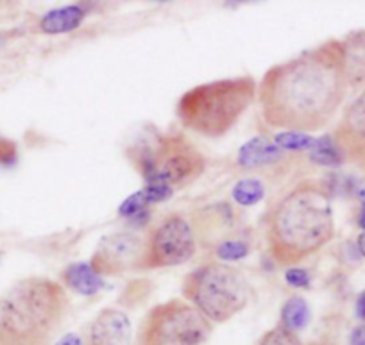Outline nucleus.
Instances as JSON below:
<instances>
[{
  "instance_id": "1",
  "label": "nucleus",
  "mask_w": 365,
  "mask_h": 345,
  "mask_svg": "<svg viewBox=\"0 0 365 345\" xmlns=\"http://www.w3.org/2000/svg\"><path fill=\"white\" fill-rule=\"evenodd\" d=\"M347 88L344 45L329 40L267 70L256 97L270 128L310 135L335 118Z\"/></svg>"
},
{
  "instance_id": "2",
  "label": "nucleus",
  "mask_w": 365,
  "mask_h": 345,
  "mask_svg": "<svg viewBox=\"0 0 365 345\" xmlns=\"http://www.w3.org/2000/svg\"><path fill=\"white\" fill-rule=\"evenodd\" d=\"M333 237L331 197L324 182L317 179L297 182L267 217L269 252L279 267H296L328 245Z\"/></svg>"
},
{
  "instance_id": "3",
  "label": "nucleus",
  "mask_w": 365,
  "mask_h": 345,
  "mask_svg": "<svg viewBox=\"0 0 365 345\" xmlns=\"http://www.w3.org/2000/svg\"><path fill=\"white\" fill-rule=\"evenodd\" d=\"M65 287L26 277L0 295V345H51L68 315Z\"/></svg>"
},
{
  "instance_id": "4",
  "label": "nucleus",
  "mask_w": 365,
  "mask_h": 345,
  "mask_svg": "<svg viewBox=\"0 0 365 345\" xmlns=\"http://www.w3.org/2000/svg\"><path fill=\"white\" fill-rule=\"evenodd\" d=\"M258 95L252 77L240 76L199 84L182 93L175 105L182 128L206 138L227 135Z\"/></svg>"
},
{
  "instance_id": "5",
  "label": "nucleus",
  "mask_w": 365,
  "mask_h": 345,
  "mask_svg": "<svg viewBox=\"0 0 365 345\" xmlns=\"http://www.w3.org/2000/svg\"><path fill=\"white\" fill-rule=\"evenodd\" d=\"M182 297L208 322L224 324L249 302L244 274L227 263L213 262L190 270L181 283Z\"/></svg>"
},
{
  "instance_id": "6",
  "label": "nucleus",
  "mask_w": 365,
  "mask_h": 345,
  "mask_svg": "<svg viewBox=\"0 0 365 345\" xmlns=\"http://www.w3.org/2000/svg\"><path fill=\"white\" fill-rule=\"evenodd\" d=\"M147 185L179 186L194 181L205 172L206 158L182 135L156 136L128 150Z\"/></svg>"
},
{
  "instance_id": "7",
  "label": "nucleus",
  "mask_w": 365,
  "mask_h": 345,
  "mask_svg": "<svg viewBox=\"0 0 365 345\" xmlns=\"http://www.w3.org/2000/svg\"><path fill=\"white\" fill-rule=\"evenodd\" d=\"M213 324L182 299L153 306L143 316L135 345H206Z\"/></svg>"
},
{
  "instance_id": "8",
  "label": "nucleus",
  "mask_w": 365,
  "mask_h": 345,
  "mask_svg": "<svg viewBox=\"0 0 365 345\" xmlns=\"http://www.w3.org/2000/svg\"><path fill=\"white\" fill-rule=\"evenodd\" d=\"M197 251L192 225L182 215L172 213L149 233L143 247V269H165L190 262Z\"/></svg>"
},
{
  "instance_id": "9",
  "label": "nucleus",
  "mask_w": 365,
  "mask_h": 345,
  "mask_svg": "<svg viewBox=\"0 0 365 345\" xmlns=\"http://www.w3.org/2000/svg\"><path fill=\"white\" fill-rule=\"evenodd\" d=\"M145 242L135 233H113L104 237L90 259V267L104 276H120L142 265Z\"/></svg>"
},
{
  "instance_id": "10",
  "label": "nucleus",
  "mask_w": 365,
  "mask_h": 345,
  "mask_svg": "<svg viewBox=\"0 0 365 345\" xmlns=\"http://www.w3.org/2000/svg\"><path fill=\"white\" fill-rule=\"evenodd\" d=\"M333 140L339 145L344 161L365 170V88L344 109Z\"/></svg>"
},
{
  "instance_id": "11",
  "label": "nucleus",
  "mask_w": 365,
  "mask_h": 345,
  "mask_svg": "<svg viewBox=\"0 0 365 345\" xmlns=\"http://www.w3.org/2000/svg\"><path fill=\"white\" fill-rule=\"evenodd\" d=\"M131 320L122 309L104 308L97 313L88 331L86 345H131Z\"/></svg>"
},
{
  "instance_id": "12",
  "label": "nucleus",
  "mask_w": 365,
  "mask_h": 345,
  "mask_svg": "<svg viewBox=\"0 0 365 345\" xmlns=\"http://www.w3.org/2000/svg\"><path fill=\"white\" fill-rule=\"evenodd\" d=\"M346 58V77L349 88L365 84V31L353 33L342 41Z\"/></svg>"
},
{
  "instance_id": "13",
  "label": "nucleus",
  "mask_w": 365,
  "mask_h": 345,
  "mask_svg": "<svg viewBox=\"0 0 365 345\" xmlns=\"http://www.w3.org/2000/svg\"><path fill=\"white\" fill-rule=\"evenodd\" d=\"M61 281L66 288L73 290L76 294L86 295V297L99 294L101 288L104 287L103 277L91 269L90 263L84 262L70 263L68 267H65V270L61 272Z\"/></svg>"
},
{
  "instance_id": "14",
  "label": "nucleus",
  "mask_w": 365,
  "mask_h": 345,
  "mask_svg": "<svg viewBox=\"0 0 365 345\" xmlns=\"http://www.w3.org/2000/svg\"><path fill=\"white\" fill-rule=\"evenodd\" d=\"M84 11L81 6H66V8L52 9L45 13L40 20V29L45 34H65L76 31L84 22Z\"/></svg>"
},
{
  "instance_id": "15",
  "label": "nucleus",
  "mask_w": 365,
  "mask_h": 345,
  "mask_svg": "<svg viewBox=\"0 0 365 345\" xmlns=\"http://www.w3.org/2000/svg\"><path fill=\"white\" fill-rule=\"evenodd\" d=\"M282 156V149L276 147V143L270 142L269 138H252L245 143L238 153V163L244 168H255L259 165L270 163V161L278 160Z\"/></svg>"
},
{
  "instance_id": "16",
  "label": "nucleus",
  "mask_w": 365,
  "mask_h": 345,
  "mask_svg": "<svg viewBox=\"0 0 365 345\" xmlns=\"http://www.w3.org/2000/svg\"><path fill=\"white\" fill-rule=\"evenodd\" d=\"M310 319L312 311L308 302L304 301L303 297H299V295H294V297H290L289 301L283 304L282 324H279V326L297 334L310 324Z\"/></svg>"
},
{
  "instance_id": "17",
  "label": "nucleus",
  "mask_w": 365,
  "mask_h": 345,
  "mask_svg": "<svg viewBox=\"0 0 365 345\" xmlns=\"http://www.w3.org/2000/svg\"><path fill=\"white\" fill-rule=\"evenodd\" d=\"M310 160L317 165H324V167H339L344 163V156L333 140V135L315 140L310 149Z\"/></svg>"
},
{
  "instance_id": "18",
  "label": "nucleus",
  "mask_w": 365,
  "mask_h": 345,
  "mask_svg": "<svg viewBox=\"0 0 365 345\" xmlns=\"http://www.w3.org/2000/svg\"><path fill=\"white\" fill-rule=\"evenodd\" d=\"M265 195V186L258 179H242L233 186V199L240 206H255Z\"/></svg>"
},
{
  "instance_id": "19",
  "label": "nucleus",
  "mask_w": 365,
  "mask_h": 345,
  "mask_svg": "<svg viewBox=\"0 0 365 345\" xmlns=\"http://www.w3.org/2000/svg\"><path fill=\"white\" fill-rule=\"evenodd\" d=\"M274 143L282 150H310L315 143V138L312 135H304V133L285 131L274 136Z\"/></svg>"
},
{
  "instance_id": "20",
  "label": "nucleus",
  "mask_w": 365,
  "mask_h": 345,
  "mask_svg": "<svg viewBox=\"0 0 365 345\" xmlns=\"http://www.w3.org/2000/svg\"><path fill=\"white\" fill-rule=\"evenodd\" d=\"M258 345H303V341L299 340V336H297L296 333L287 331L285 327L278 326L274 327V329L267 331Z\"/></svg>"
},
{
  "instance_id": "21",
  "label": "nucleus",
  "mask_w": 365,
  "mask_h": 345,
  "mask_svg": "<svg viewBox=\"0 0 365 345\" xmlns=\"http://www.w3.org/2000/svg\"><path fill=\"white\" fill-rule=\"evenodd\" d=\"M247 254L249 247L244 242L227 240L217 247V256H219L222 262H238V259H244Z\"/></svg>"
},
{
  "instance_id": "22",
  "label": "nucleus",
  "mask_w": 365,
  "mask_h": 345,
  "mask_svg": "<svg viewBox=\"0 0 365 345\" xmlns=\"http://www.w3.org/2000/svg\"><path fill=\"white\" fill-rule=\"evenodd\" d=\"M285 281L290 284L292 288H308L312 283L310 272L304 269H299V267H290L289 270L285 272Z\"/></svg>"
},
{
  "instance_id": "23",
  "label": "nucleus",
  "mask_w": 365,
  "mask_h": 345,
  "mask_svg": "<svg viewBox=\"0 0 365 345\" xmlns=\"http://www.w3.org/2000/svg\"><path fill=\"white\" fill-rule=\"evenodd\" d=\"M16 161V145L11 140L0 136V165H13Z\"/></svg>"
},
{
  "instance_id": "24",
  "label": "nucleus",
  "mask_w": 365,
  "mask_h": 345,
  "mask_svg": "<svg viewBox=\"0 0 365 345\" xmlns=\"http://www.w3.org/2000/svg\"><path fill=\"white\" fill-rule=\"evenodd\" d=\"M349 344L351 345H365V322L360 326L354 327L349 334Z\"/></svg>"
},
{
  "instance_id": "25",
  "label": "nucleus",
  "mask_w": 365,
  "mask_h": 345,
  "mask_svg": "<svg viewBox=\"0 0 365 345\" xmlns=\"http://www.w3.org/2000/svg\"><path fill=\"white\" fill-rule=\"evenodd\" d=\"M54 345H86V344H84V340L77 333H66L63 334Z\"/></svg>"
},
{
  "instance_id": "26",
  "label": "nucleus",
  "mask_w": 365,
  "mask_h": 345,
  "mask_svg": "<svg viewBox=\"0 0 365 345\" xmlns=\"http://www.w3.org/2000/svg\"><path fill=\"white\" fill-rule=\"evenodd\" d=\"M354 313H356V316L361 322H365V290L356 297V302H354Z\"/></svg>"
},
{
  "instance_id": "27",
  "label": "nucleus",
  "mask_w": 365,
  "mask_h": 345,
  "mask_svg": "<svg viewBox=\"0 0 365 345\" xmlns=\"http://www.w3.org/2000/svg\"><path fill=\"white\" fill-rule=\"evenodd\" d=\"M356 222H358V225H360V227L365 231V200H364V202H361L360 213H358V220Z\"/></svg>"
},
{
  "instance_id": "28",
  "label": "nucleus",
  "mask_w": 365,
  "mask_h": 345,
  "mask_svg": "<svg viewBox=\"0 0 365 345\" xmlns=\"http://www.w3.org/2000/svg\"><path fill=\"white\" fill-rule=\"evenodd\" d=\"M356 247H358V251L365 256V231L364 233H360V237L356 238Z\"/></svg>"
},
{
  "instance_id": "29",
  "label": "nucleus",
  "mask_w": 365,
  "mask_h": 345,
  "mask_svg": "<svg viewBox=\"0 0 365 345\" xmlns=\"http://www.w3.org/2000/svg\"><path fill=\"white\" fill-rule=\"evenodd\" d=\"M0 43H2V40H0Z\"/></svg>"
}]
</instances>
